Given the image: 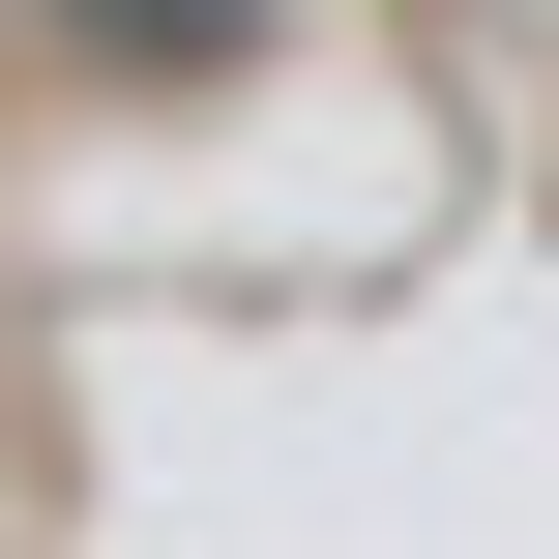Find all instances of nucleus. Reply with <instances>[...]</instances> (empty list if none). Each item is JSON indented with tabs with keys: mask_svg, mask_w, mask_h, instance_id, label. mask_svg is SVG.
<instances>
[{
	"mask_svg": "<svg viewBox=\"0 0 559 559\" xmlns=\"http://www.w3.org/2000/svg\"><path fill=\"white\" fill-rule=\"evenodd\" d=\"M59 29H88V59H236L265 0H59Z\"/></svg>",
	"mask_w": 559,
	"mask_h": 559,
	"instance_id": "f257e3e1",
	"label": "nucleus"
}]
</instances>
